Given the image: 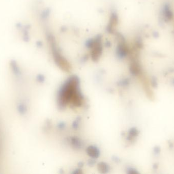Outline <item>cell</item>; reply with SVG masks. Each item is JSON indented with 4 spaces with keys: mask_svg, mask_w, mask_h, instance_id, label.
I'll return each instance as SVG.
<instances>
[{
    "mask_svg": "<svg viewBox=\"0 0 174 174\" xmlns=\"http://www.w3.org/2000/svg\"><path fill=\"white\" fill-rule=\"evenodd\" d=\"M84 97L80 87V80L77 75L70 76L59 89L57 104L60 110H64L68 105L80 107L83 105Z\"/></svg>",
    "mask_w": 174,
    "mask_h": 174,
    "instance_id": "obj_1",
    "label": "cell"
},
{
    "mask_svg": "<svg viewBox=\"0 0 174 174\" xmlns=\"http://www.w3.org/2000/svg\"><path fill=\"white\" fill-rule=\"evenodd\" d=\"M49 42L52 47V53L55 63L61 70L66 73H70L71 70V66L68 60L62 56L56 45V42L53 37L51 35L49 37Z\"/></svg>",
    "mask_w": 174,
    "mask_h": 174,
    "instance_id": "obj_2",
    "label": "cell"
},
{
    "mask_svg": "<svg viewBox=\"0 0 174 174\" xmlns=\"http://www.w3.org/2000/svg\"><path fill=\"white\" fill-rule=\"evenodd\" d=\"M88 47L92 49L91 59L94 62H97L102 55V46L101 37H98L88 43Z\"/></svg>",
    "mask_w": 174,
    "mask_h": 174,
    "instance_id": "obj_3",
    "label": "cell"
},
{
    "mask_svg": "<svg viewBox=\"0 0 174 174\" xmlns=\"http://www.w3.org/2000/svg\"><path fill=\"white\" fill-rule=\"evenodd\" d=\"M69 143L72 148L75 150H80L83 147V142L80 138L77 136H71L69 138Z\"/></svg>",
    "mask_w": 174,
    "mask_h": 174,
    "instance_id": "obj_4",
    "label": "cell"
},
{
    "mask_svg": "<svg viewBox=\"0 0 174 174\" xmlns=\"http://www.w3.org/2000/svg\"><path fill=\"white\" fill-rule=\"evenodd\" d=\"M86 152L89 156L94 159H97L101 154L99 148L93 145L88 146V147L87 148Z\"/></svg>",
    "mask_w": 174,
    "mask_h": 174,
    "instance_id": "obj_5",
    "label": "cell"
},
{
    "mask_svg": "<svg viewBox=\"0 0 174 174\" xmlns=\"http://www.w3.org/2000/svg\"><path fill=\"white\" fill-rule=\"evenodd\" d=\"M118 23V18L117 14L113 13L111 14L110 19V22L108 23L107 30L110 33H114L115 31V27L117 25Z\"/></svg>",
    "mask_w": 174,
    "mask_h": 174,
    "instance_id": "obj_6",
    "label": "cell"
},
{
    "mask_svg": "<svg viewBox=\"0 0 174 174\" xmlns=\"http://www.w3.org/2000/svg\"><path fill=\"white\" fill-rule=\"evenodd\" d=\"M97 169L101 174H107L110 172V166L105 162H100L97 164Z\"/></svg>",
    "mask_w": 174,
    "mask_h": 174,
    "instance_id": "obj_7",
    "label": "cell"
},
{
    "mask_svg": "<svg viewBox=\"0 0 174 174\" xmlns=\"http://www.w3.org/2000/svg\"><path fill=\"white\" fill-rule=\"evenodd\" d=\"M138 131L137 129L135 128H132L130 129L128 132V136L127 137V139L129 141H131L134 139L135 137L138 135Z\"/></svg>",
    "mask_w": 174,
    "mask_h": 174,
    "instance_id": "obj_8",
    "label": "cell"
},
{
    "mask_svg": "<svg viewBox=\"0 0 174 174\" xmlns=\"http://www.w3.org/2000/svg\"><path fill=\"white\" fill-rule=\"evenodd\" d=\"M82 120V118L80 117H78L75 119L72 124V128L74 130H77L80 125Z\"/></svg>",
    "mask_w": 174,
    "mask_h": 174,
    "instance_id": "obj_9",
    "label": "cell"
},
{
    "mask_svg": "<svg viewBox=\"0 0 174 174\" xmlns=\"http://www.w3.org/2000/svg\"><path fill=\"white\" fill-rule=\"evenodd\" d=\"M129 84V80L127 78L121 80L117 82V85L120 87H126Z\"/></svg>",
    "mask_w": 174,
    "mask_h": 174,
    "instance_id": "obj_10",
    "label": "cell"
},
{
    "mask_svg": "<svg viewBox=\"0 0 174 174\" xmlns=\"http://www.w3.org/2000/svg\"><path fill=\"white\" fill-rule=\"evenodd\" d=\"M57 128L59 130H64L66 128V124L64 122H60L57 125Z\"/></svg>",
    "mask_w": 174,
    "mask_h": 174,
    "instance_id": "obj_11",
    "label": "cell"
},
{
    "mask_svg": "<svg viewBox=\"0 0 174 174\" xmlns=\"http://www.w3.org/2000/svg\"><path fill=\"white\" fill-rule=\"evenodd\" d=\"M95 159H94V158H91L89 160H88V162H87V165L89 166H94L96 163V161Z\"/></svg>",
    "mask_w": 174,
    "mask_h": 174,
    "instance_id": "obj_12",
    "label": "cell"
},
{
    "mask_svg": "<svg viewBox=\"0 0 174 174\" xmlns=\"http://www.w3.org/2000/svg\"><path fill=\"white\" fill-rule=\"evenodd\" d=\"M83 172L82 171V169H81V168H79L74 169L73 171L71 173L72 174H83Z\"/></svg>",
    "mask_w": 174,
    "mask_h": 174,
    "instance_id": "obj_13",
    "label": "cell"
},
{
    "mask_svg": "<svg viewBox=\"0 0 174 174\" xmlns=\"http://www.w3.org/2000/svg\"><path fill=\"white\" fill-rule=\"evenodd\" d=\"M127 173L129 174H137L138 173V172L133 168H128L127 169Z\"/></svg>",
    "mask_w": 174,
    "mask_h": 174,
    "instance_id": "obj_14",
    "label": "cell"
},
{
    "mask_svg": "<svg viewBox=\"0 0 174 174\" xmlns=\"http://www.w3.org/2000/svg\"><path fill=\"white\" fill-rule=\"evenodd\" d=\"M112 159H113V161L114 162H117V163H118V162H120V159L118 157L116 156H114L112 157Z\"/></svg>",
    "mask_w": 174,
    "mask_h": 174,
    "instance_id": "obj_15",
    "label": "cell"
},
{
    "mask_svg": "<svg viewBox=\"0 0 174 174\" xmlns=\"http://www.w3.org/2000/svg\"><path fill=\"white\" fill-rule=\"evenodd\" d=\"M44 80H45V78L43 75H39L38 77V80L40 82H43V81H44Z\"/></svg>",
    "mask_w": 174,
    "mask_h": 174,
    "instance_id": "obj_16",
    "label": "cell"
},
{
    "mask_svg": "<svg viewBox=\"0 0 174 174\" xmlns=\"http://www.w3.org/2000/svg\"><path fill=\"white\" fill-rule=\"evenodd\" d=\"M78 165H79V168H82L84 165V163L82 162H80L79 163H78Z\"/></svg>",
    "mask_w": 174,
    "mask_h": 174,
    "instance_id": "obj_17",
    "label": "cell"
}]
</instances>
